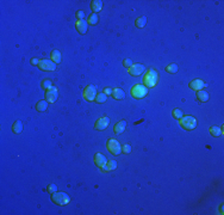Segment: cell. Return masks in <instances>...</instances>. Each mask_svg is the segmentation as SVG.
I'll return each mask as SVG.
<instances>
[{
  "label": "cell",
  "instance_id": "cell-24",
  "mask_svg": "<svg viewBox=\"0 0 224 215\" xmlns=\"http://www.w3.org/2000/svg\"><path fill=\"white\" fill-rule=\"evenodd\" d=\"M98 22H99V16L97 13H92L91 16H90V18H88V20H87V23L92 25H97Z\"/></svg>",
  "mask_w": 224,
  "mask_h": 215
},
{
  "label": "cell",
  "instance_id": "cell-34",
  "mask_svg": "<svg viewBox=\"0 0 224 215\" xmlns=\"http://www.w3.org/2000/svg\"><path fill=\"white\" fill-rule=\"evenodd\" d=\"M104 93H105L106 96H108V94H111V93H112V89H110V87H106V89H105V91H104Z\"/></svg>",
  "mask_w": 224,
  "mask_h": 215
},
{
  "label": "cell",
  "instance_id": "cell-3",
  "mask_svg": "<svg viewBox=\"0 0 224 215\" xmlns=\"http://www.w3.org/2000/svg\"><path fill=\"white\" fill-rule=\"evenodd\" d=\"M130 93L133 98L136 99H141V98H144L148 93V87H146L144 85H141V84H137L135 85L133 89L130 90Z\"/></svg>",
  "mask_w": 224,
  "mask_h": 215
},
{
  "label": "cell",
  "instance_id": "cell-1",
  "mask_svg": "<svg viewBox=\"0 0 224 215\" xmlns=\"http://www.w3.org/2000/svg\"><path fill=\"white\" fill-rule=\"evenodd\" d=\"M158 72L153 68H150L147 71V73L144 74V78H143V81H144V86L146 87H154L156 84H158Z\"/></svg>",
  "mask_w": 224,
  "mask_h": 215
},
{
  "label": "cell",
  "instance_id": "cell-22",
  "mask_svg": "<svg viewBox=\"0 0 224 215\" xmlns=\"http://www.w3.org/2000/svg\"><path fill=\"white\" fill-rule=\"evenodd\" d=\"M12 129H13V133H16V134H19V133L23 132V123H22V121L17 120L16 122L13 123V125H12Z\"/></svg>",
  "mask_w": 224,
  "mask_h": 215
},
{
  "label": "cell",
  "instance_id": "cell-25",
  "mask_svg": "<svg viewBox=\"0 0 224 215\" xmlns=\"http://www.w3.org/2000/svg\"><path fill=\"white\" fill-rule=\"evenodd\" d=\"M146 23H147V17L146 16H142V17H140V18H137L136 19V26L137 28H143L144 25H146Z\"/></svg>",
  "mask_w": 224,
  "mask_h": 215
},
{
  "label": "cell",
  "instance_id": "cell-19",
  "mask_svg": "<svg viewBox=\"0 0 224 215\" xmlns=\"http://www.w3.org/2000/svg\"><path fill=\"white\" fill-rule=\"evenodd\" d=\"M197 98L199 102H208L209 100V93L206 91H203V90H200V91H197Z\"/></svg>",
  "mask_w": 224,
  "mask_h": 215
},
{
  "label": "cell",
  "instance_id": "cell-2",
  "mask_svg": "<svg viewBox=\"0 0 224 215\" xmlns=\"http://www.w3.org/2000/svg\"><path fill=\"white\" fill-rule=\"evenodd\" d=\"M179 124L185 130H193L197 127V120L193 116H183L179 120Z\"/></svg>",
  "mask_w": 224,
  "mask_h": 215
},
{
  "label": "cell",
  "instance_id": "cell-6",
  "mask_svg": "<svg viewBox=\"0 0 224 215\" xmlns=\"http://www.w3.org/2000/svg\"><path fill=\"white\" fill-rule=\"evenodd\" d=\"M97 87L94 85H88L85 90H83V98L87 102H93L97 97Z\"/></svg>",
  "mask_w": 224,
  "mask_h": 215
},
{
  "label": "cell",
  "instance_id": "cell-26",
  "mask_svg": "<svg viewBox=\"0 0 224 215\" xmlns=\"http://www.w3.org/2000/svg\"><path fill=\"white\" fill-rule=\"evenodd\" d=\"M178 69H179V67H178L176 64H171V65H168V66L166 67L167 72H168V73H172V74L176 73V72H178Z\"/></svg>",
  "mask_w": 224,
  "mask_h": 215
},
{
  "label": "cell",
  "instance_id": "cell-30",
  "mask_svg": "<svg viewBox=\"0 0 224 215\" xmlns=\"http://www.w3.org/2000/svg\"><path fill=\"white\" fill-rule=\"evenodd\" d=\"M122 152L125 153V154H129V153L131 152V146H130V145H124V146L122 147Z\"/></svg>",
  "mask_w": 224,
  "mask_h": 215
},
{
  "label": "cell",
  "instance_id": "cell-18",
  "mask_svg": "<svg viewBox=\"0 0 224 215\" xmlns=\"http://www.w3.org/2000/svg\"><path fill=\"white\" fill-rule=\"evenodd\" d=\"M210 134L212 135V136H221V135H223V129L221 128V127H217V125H213V127H211L210 128Z\"/></svg>",
  "mask_w": 224,
  "mask_h": 215
},
{
  "label": "cell",
  "instance_id": "cell-29",
  "mask_svg": "<svg viewBox=\"0 0 224 215\" xmlns=\"http://www.w3.org/2000/svg\"><path fill=\"white\" fill-rule=\"evenodd\" d=\"M47 191H48L49 194H54V192L57 191V186H56L55 184H50L49 186H48V189H47Z\"/></svg>",
  "mask_w": 224,
  "mask_h": 215
},
{
  "label": "cell",
  "instance_id": "cell-20",
  "mask_svg": "<svg viewBox=\"0 0 224 215\" xmlns=\"http://www.w3.org/2000/svg\"><path fill=\"white\" fill-rule=\"evenodd\" d=\"M47 109H48V102L47 100H40L37 104H36V110L37 111H47Z\"/></svg>",
  "mask_w": 224,
  "mask_h": 215
},
{
  "label": "cell",
  "instance_id": "cell-31",
  "mask_svg": "<svg viewBox=\"0 0 224 215\" xmlns=\"http://www.w3.org/2000/svg\"><path fill=\"white\" fill-rule=\"evenodd\" d=\"M123 65H124V67H126V68H130V67L133 66V60L131 59H125L124 62H123Z\"/></svg>",
  "mask_w": 224,
  "mask_h": 215
},
{
  "label": "cell",
  "instance_id": "cell-8",
  "mask_svg": "<svg viewBox=\"0 0 224 215\" xmlns=\"http://www.w3.org/2000/svg\"><path fill=\"white\" fill-rule=\"evenodd\" d=\"M57 97H58L57 89L54 87V86L49 87V89L45 91V100H47L48 103H55V102L57 100Z\"/></svg>",
  "mask_w": 224,
  "mask_h": 215
},
{
  "label": "cell",
  "instance_id": "cell-12",
  "mask_svg": "<svg viewBox=\"0 0 224 215\" xmlns=\"http://www.w3.org/2000/svg\"><path fill=\"white\" fill-rule=\"evenodd\" d=\"M94 164L99 167L100 170L103 169V167H105L106 164H108V160H106V158L104 154H101V153H97L95 156H94Z\"/></svg>",
  "mask_w": 224,
  "mask_h": 215
},
{
  "label": "cell",
  "instance_id": "cell-16",
  "mask_svg": "<svg viewBox=\"0 0 224 215\" xmlns=\"http://www.w3.org/2000/svg\"><path fill=\"white\" fill-rule=\"evenodd\" d=\"M116 169H117V161H116V160H110V161H108L106 166L101 169V171H104V172H108V171H111V170H116Z\"/></svg>",
  "mask_w": 224,
  "mask_h": 215
},
{
  "label": "cell",
  "instance_id": "cell-9",
  "mask_svg": "<svg viewBox=\"0 0 224 215\" xmlns=\"http://www.w3.org/2000/svg\"><path fill=\"white\" fill-rule=\"evenodd\" d=\"M144 69H146V67L141 65V64H135L133 66L129 68V74L133 75V77H138V75H141L143 72H144Z\"/></svg>",
  "mask_w": 224,
  "mask_h": 215
},
{
  "label": "cell",
  "instance_id": "cell-21",
  "mask_svg": "<svg viewBox=\"0 0 224 215\" xmlns=\"http://www.w3.org/2000/svg\"><path fill=\"white\" fill-rule=\"evenodd\" d=\"M51 60L57 65L61 62V53H60V50L57 49H54L51 51Z\"/></svg>",
  "mask_w": 224,
  "mask_h": 215
},
{
  "label": "cell",
  "instance_id": "cell-13",
  "mask_svg": "<svg viewBox=\"0 0 224 215\" xmlns=\"http://www.w3.org/2000/svg\"><path fill=\"white\" fill-rule=\"evenodd\" d=\"M75 26H76V30L79 31L80 33H87V26H88V23H87V20H76V23H75Z\"/></svg>",
  "mask_w": 224,
  "mask_h": 215
},
{
  "label": "cell",
  "instance_id": "cell-5",
  "mask_svg": "<svg viewBox=\"0 0 224 215\" xmlns=\"http://www.w3.org/2000/svg\"><path fill=\"white\" fill-rule=\"evenodd\" d=\"M106 147H108V152H110L111 154H113V156H119V154H120V152H122L120 143H119L116 139H110V140L108 141Z\"/></svg>",
  "mask_w": 224,
  "mask_h": 215
},
{
  "label": "cell",
  "instance_id": "cell-4",
  "mask_svg": "<svg viewBox=\"0 0 224 215\" xmlns=\"http://www.w3.org/2000/svg\"><path fill=\"white\" fill-rule=\"evenodd\" d=\"M51 200H53V202L54 203H56L58 206H66L69 203V196L67 195L66 192H54V194H51Z\"/></svg>",
  "mask_w": 224,
  "mask_h": 215
},
{
  "label": "cell",
  "instance_id": "cell-14",
  "mask_svg": "<svg viewBox=\"0 0 224 215\" xmlns=\"http://www.w3.org/2000/svg\"><path fill=\"white\" fill-rule=\"evenodd\" d=\"M112 96H113V98L117 100H122L125 98V92L122 90V89H119V87H116V89H113L112 90V93H111Z\"/></svg>",
  "mask_w": 224,
  "mask_h": 215
},
{
  "label": "cell",
  "instance_id": "cell-27",
  "mask_svg": "<svg viewBox=\"0 0 224 215\" xmlns=\"http://www.w3.org/2000/svg\"><path fill=\"white\" fill-rule=\"evenodd\" d=\"M53 86V81L50 80V79H45L43 83H42V87L44 89V90H48L49 87H51Z\"/></svg>",
  "mask_w": 224,
  "mask_h": 215
},
{
  "label": "cell",
  "instance_id": "cell-23",
  "mask_svg": "<svg viewBox=\"0 0 224 215\" xmlns=\"http://www.w3.org/2000/svg\"><path fill=\"white\" fill-rule=\"evenodd\" d=\"M106 99H108V96H106L104 92H100V93L97 94V97H95V99L94 100H95L98 104H101V103H105Z\"/></svg>",
  "mask_w": 224,
  "mask_h": 215
},
{
  "label": "cell",
  "instance_id": "cell-28",
  "mask_svg": "<svg viewBox=\"0 0 224 215\" xmlns=\"http://www.w3.org/2000/svg\"><path fill=\"white\" fill-rule=\"evenodd\" d=\"M183 116H184V114L180 109H174V110H173V117L178 118V120H180Z\"/></svg>",
  "mask_w": 224,
  "mask_h": 215
},
{
  "label": "cell",
  "instance_id": "cell-33",
  "mask_svg": "<svg viewBox=\"0 0 224 215\" xmlns=\"http://www.w3.org/2000/svg\"><path fill=\"white\" fill-rule=\"evenodd\" d=\"M40 61L41 60H38V59H31V64H32L33 66H37V65H40Z\"/></svg>",
  "mask_w": 224,
  "mask_h": 215
},
{
  "label": "cell",
  "instance_id": "cell-32",
  "mask_svg": "<svg viewBox=\"0 0 224 215\" xmlns=\"http://www.w3.org/2000/svg\"><path fill=\"white\" fill-rule=\"evenodd\" d=\"M76 18H78V20H82L83 18H85V12L83 11H78L76 12Z\"/></svg>",
  "mask_w": 224,
  "mask_h": 215
},
{
  "label": "cell",
  "instance_id": "cell-15",
  "mask_svg": "<svg viewBox=\"0 0 224 215\" xmlns=\"http://www.w3.org/2000/svg\"><path fill=\"white\" fill-rule=\"evenodd\" d=\"M91 8L93 12H99L100 10L103 8V1H100V0H93L91 2Z\"/></svg>",
  "mask_w": 224,
  "mask_h": 215
},
{
  "label": "cell",
  "instance_id": "cell-17",
  "mask_svg": "<svg viewBox=\"0 0 224 215\" xmlns=\"http://www.w3.org/2000/svg\"><path fill=\"white\" fill-rule=\"evenodd\" d=\"M125 128H126V122L125 121H120V122H118L115 125V133L116 134H122L125 130Z\"/></svg>",
  "mask_w": 224,
  "mask_h": 215
},
{
  "label": "cell",
  "instance_id": "cell-11",
  "mask_svg": "<svg viewBox=\"0 0 224 215\" xmlns=\"http://www.w3.org/2000/svg\"><path fill=\"white\" fill-rule=\"evenodd\" d=\"M188 86H190V89L194 90V91H200V90L205 89L208 86V84L204 83L201 79H194V80H192L191 83L188 84Z\"/></svg>",
  "mask_w": 224,
  "mask_h": 215
},
{
  "label": "cell",
  "instance_id": "cell-7",
  "mask_svg": "<svg viewBox=\"0 0 224 215\" xmlns=\"http://www.w3.org/2000/svg\"><path fill=\"white\" fill-rule=\"evenodd\" d=\"M38 67L41 68L42 71H55L56 69V64L53 60H48V59H43L40 61Z\"/></svg>",
  "mask_w": 224,
  "mask_h": 215
},
{
  "label": "cell",
  "instance_id": "cell-10",
  "mask_svg": "<svg viewBox=\"0 0 224 215\" xmlns=\"http://www.w3.org/2000/svg\"><path fill=\"white\" fill-rule=\"evenodd\" d=\"M108 123H110V120H108V117L106 116H103V117H100L99 120L95 122L94 124V128L97 129V130H105L106 128L108 127Z\"/></svg>",
  "mask_w": 224,
  "mask_h": 215
}]
</instances>
